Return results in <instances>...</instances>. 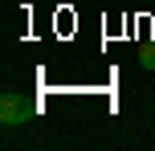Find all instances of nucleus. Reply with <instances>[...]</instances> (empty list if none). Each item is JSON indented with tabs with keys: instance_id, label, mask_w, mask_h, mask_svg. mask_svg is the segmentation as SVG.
<instances>
[{
	"instance_id": "1",
	"label": "nucleus",
	"mask_w": 155,
	"mask_h": 151,
	"mask_svg": "<svg viewBox=\"0 0 155 151\" xmlns=\"http://www.w3.org/2000/svg\"><path fill=\"white\" fill-rule=\"evenodd\" d=\"M29 119H33V102H25V94H16V90H4L0 94V123L12 131V127H25Z\"/></svg>"
},
{
	"instance_id": "2",
	"label": "nucleus",
	"mask_w": 155,
	"mask_h": 151,
	"mask_svg": "<svg viewBox=\"0 0 155 151\" xmlns=\"http://www.w3.org/2000/svg\"><path fill=\"white\" fill-rule=\"evenodd\" d=\"M139 65H143V70H155V45H143L139 49Z\"/></svg>"
}]
</instances>
